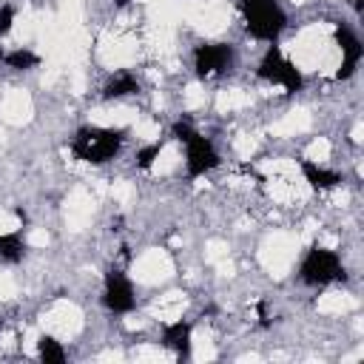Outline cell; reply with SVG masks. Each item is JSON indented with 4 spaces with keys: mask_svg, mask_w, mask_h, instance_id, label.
Instances as JSON below:
<instances>
[{
    "mask_svg": "<svg viewBox=\"0 0 364 364\" xmlns=\"http://www.w3.org/2000/svg\"><path fill=\"white\" fill-rule=\"evenodd\" d=\"M173 134H176L179 145L185 148V171H188V176H205L208 171L219 168L222 156L213 148L210 136H205L191 122H176L173 125Z\"/></svg>",
    "mask_w": 364,
    "mask_h": 364,
    "instance_id": "6da1fadb",
    "label": "cell"
},
{
    "mask_svg": "<svg viewBox=\"0 0 364 364\" xmlns=\"http://www.w3.org/2000/svg\"><path fill=\"white\" fill-rule=\"evenodd\" d=\"M122 142H125V131L91 125V128H80V131H77L71 148H74V154H77L82 162L105 165V162H111V159L119 154Z\"/></svg>",
    "mask_w": 364,
    "mask_h": 364,
    "instance_id": "7a4b0ae2",
    "label": "cell"
},
{
    "mask_svg": "<svg viewBox=\"0 0 364 364\" xmlns=\"http://www.w3.org/2000/svg\"><path fill=\"white\" fill-rule=\"evenodd\" d=\"M242 14L247 23V31L256 40L273 43L287 26V17L276 0H242Z\"/></svg>",
    "mask_w": 364,
    "mask_h": 364,
    "instance_id": "3957f363",
    "label": "cell"
},
{
    "mask_svg": "<svg viewBox=\"0 0 364 364\" xmlns=\"http://www.w3.org/2000/svg\"><path fill=\"white\" fill-rule=\"evenodd\" d=\"M344 273V264L338 259L336 250L324 247V245H313L304 259H301V267H299V276L304 284H313V287H324L330 282H338Z\"/></svg>",
    "mask_w": 364,
    "mask_h": 364,
    "instance_id": "277c9868",
    "label": "cell"
},
{
    "mask_svg": "<svg viewBox=\"0 0 364 364\" xmlns=\"http://www.w3.org/2000/svg\"><path fill=\"white\" fill-rule=\"evenodd\" d=\"M233 65V46L228 43H202L193 51V68L199 80H210L225 74Z\"/></svg>",
    "mask_w": 364,
    "mask_h": 364,
    "instance_id": "5b68a950",
    "label": "cell"
},
{
    "mask_svg": "<svg viewBox=\"0 0 364 364\" xmlns=\"http://www.w3.org/2000/svg\"><path fill=\"white\" fill-rule=\"evenodd\" d=\"M102 304L111 313H128L136 304V290L131 284V279L119 270H111L105 279V290H102Z\"/></svg>",
    "mask_w": 364,
    "mask_h": 364,
    "instance_id": "8992f818",
    "label": "cell"
},
{
    "mask_svg": "<svg viewBox=\"0 0 364 364\" xmlns=\"http://www.w3.org/2000/svg\"><path fill=\"white\" fill-rule=\"evenodd\" d=\"M37 353H40L43 361H63V358H65V350H63L60 341L51 338V336H43V338L37 341Z\"/></svg>",
    "mask_w": 364,
    "mask_h": 364,
    "instance_id": "52a82bcc",
    "label": "cell"
}]
</instances>
